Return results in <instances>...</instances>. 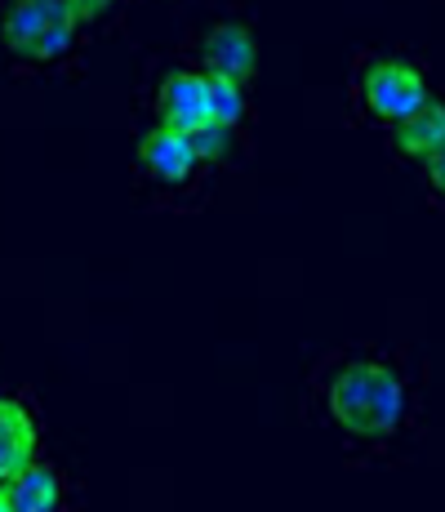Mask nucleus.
<instances>
[{"mask_svg": "<svg viewBox=\"0 0 445 512\" xmlns=\"http://www.w3.org/2000/svg\"><path fill=\"white\" fill-rule=\"evenodd\" d=\"M5 499L14 512H63V477H58V468L36 459L5 486Z\"/></svg>", "mask_w": 445, "mask_h": 512, "instance_id": "nucleus-9", "label": "nucleus"}, {"mask_svg": "<svg viewBox=\"0 0 445 512\" xmlns=\"http://www.w3.org/2000/svg\"><path fill=\"white\" fill-rule=\"evenodd\" d=\"M405 383L388 361L352 357L334 370L330 388H325V410L348 437H392L405 419Z\"/></svg>", "mask_w": 445, "mask_h": 512, "instance_id": "nucleus-1", "label": "nucleus"}, {"mask_svg": "<svg viewBox=\"0 0 445 512\" xmlns=\"http://www.w3.org/2000/svg\"><path fill=\"white\" fill-rule=\"evenodd\" d=\"M76 18V5L72 0H18V5L5 9V45L14 49L18 58H27V49L41 41L45 32H54L58 23Z\"/></svg>", "mask_w": 445, "mask_h": 512, "instance_id": "nucleus-7", "label": "nucleus"}, {"mask_svg": "<svg viewBox=\"0 0 445 512\" xmlns=\"http://www.w3.org/2000/svg\"><path fill=\"white\" fill-rule=\"evenodd\" d=\"M156 121H161V130L196 139V134L214 121L210 76L196 72V67H174L161 81V90H156Z\"/></svg>", "mask_w": 445, "mask_h": 512, "instance_id": "nucleus-3", "label": "nucleus"}, {"mask_svg": "<svg viewBox=\"0 0 445 512\" xmlns=\"http://www.w3.org/2000/svg\"><path fill=\"white\" fill-rule=\"evenodd\" d=\"M392 147L410 161H428L432 152L445 147V98H428L414 116L392 125Z\"/></svg>", "mask_w": 445, "mask_h": 512, "instance_id": "nucleus-8", "label": "nucleus"}, {"mask_svg": "<svg viewBox=\"0 0 445 512\" xmlns=\"http://www.w3.org/2000/svg\"><path fill=\"white\" fill-rule=\"evenodd\" d=\"M201 63L205 76H223V81H250L259 72V41L250 27L241 23H219L201 36Z\"/></svg>", "mask_w": 445, "mask_h": 512, "instance_id": "nucleus-4", "label": "nucleus"}, {"mask_svg": "<svg viewBox=\"0 0 445 512\" xmlns=\"http://www.w3.org/2000/svg\"><path fill=\"white\" fill-rule=\"evenodd\" d=\"M423 174H428V187L437 201H445V147L441 152H432L428 161H423Z\"/></svg>", "mask_w": 445, "mask_h": 512, "instance_id": "nucleus-12", "label": "nucleus"}, {"mask_svg": "<svg viewBox=\"0 0 445 512\" xmlns=\"http://www.w3.org/2000/svg\"><path fill=\"white\" fill-rule=\"evenodd\" d=\"M196 165H201V156H196V143L187 139V134H174V130H161V125H156V130L138 143V170L161 187L192 183Z\"/></svg>", "mask_w": 445, "mask_h": 512, "instance_id": "nucleus-5", "label": "nucleus"}, {"mask_svg": "<svg viewBox=\"0 0 445 512\" xmlns=\"http://www.w3.org/2000/svg\"><path fill=\"white\" fill-rule=\"evenodd\" d=\"M192 143H196V156H201V161H227V156L236 152V130H227V125H219V121H210Z\"/></svg>", "mask_w": 445, "mask_h": 512, "instance_id": "nucleus-11", "label": "nucleus"}, {"mask_svg": "<svg viewBox=\"0 0 445 512\" xmlns=\"http://www.w3.org/2000/svg\"><path fill=\"white\" fill-rule=\"evenodd\" d=\"M356 94H361L365 116L379 125H401L405 116H414L432 98L428 76L414 63H405V58H370V63L361 67Z\"/></svg>", "mask_w": 445, "mask_h": 512, "instance_id": "nucleus-2", "label": "nucleus"}, {"mask_svg": "<svg viewBox=\"0 0 445 512\" xmlns=\"http://www.w3.org/2000/svg\"><path fill=\"white\" fill-rule=\"evenodd\" d=\"M250 85L241 81H223V76H210V107H214V121L227 125V130H241L245 112H250Z\"/></svg>", "mask_w": 445, "mask_h": 512, "instance_id": "nucleus-10", "label": "nucleus"}, {"mask_svg": "<svg viewBox=\"0 0 445 512\" xmlns=\"http://www.w3.org/2000/svg\"><path fill=\"white\" fill-rule=\"evenodd\" d=\"M0 512H14V508H9V499H5V490H0Z\"/></svg>", "mask_w": 445, "mask_h": 512, "instance_id": "nucleus-13", "label": "nucleus"}, {"mask_svg": "<svg viewBox=\"0 0 445 512\" xmlns=\"http://www.w3.org/2000/svg\"><path fill=\"white\" fill-rule=\"evenodd\" d=\"M36 450H41V437H36L32 410L18 397H0V490L36 464Z\"/></svg>", "mask_w": 445, "mask_h": 512, "instance_id": "nucleus-6", "label": "nucleus"}]
</instances>
